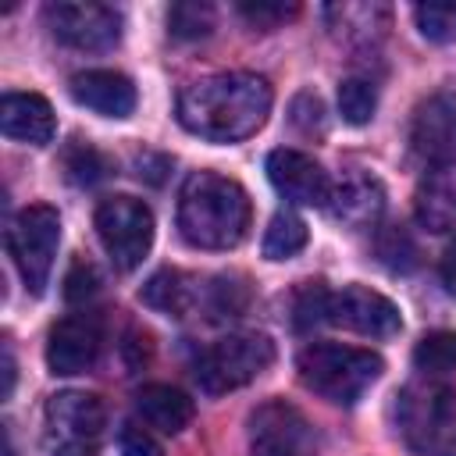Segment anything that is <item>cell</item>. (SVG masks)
Wrapping results in <instances>:
<instances>
[{
  "instance_id": "cell-11",
  "label": "cell",
  "mask_w": 456,
  "mask_h": 456,
  "mask_svg": "<svg viewBox=\"0 0 456 456\" xmlns=\"http://www.w3.org/2000/svg\"><path fill=\"white\" fill-rule=\"evenodd\" d=\"M328 324H342L367 338H388L403 328V317L388 296L363 285H346L328 299Z\"/></svg>"
},
{
  "instance_id": "cell-3",
  "label": "cell",
  "mask_w": 456,
  "mask_h": 456,
  "mask_svg": "<svg viewBox=\"0 0 456 456\" xmlns=\"http://www.w3.org/2000/svg\"><path fill=\"white\" fill-rule=\"evenodd\" d=\"M399 438L417 456H456V388L413 381L395 399Z\"/></svg>"
},
{
  "instance_id": "cell-18",
  "label": "cell",
  "mask_w": 456,
  "mask_h": 456,
  "mask_svg": "<svg viewBox=\"0 0 456 456\" xmlns=\"http://www.w3.org/2000/svg\"><path fill=\"white\" fill-rule=\"evenodd\" d=\"M135 410L146 428L164 435H178L192 420V399L171 385H142L135 392Z\"/></svg>"
},
{
  "instance_id": "cell-9",
  "label": "cell",
  "mask_w": 456,
  "mask_h": 456,
  "mask_svg": "<svg viewBox=\"0 0 456 456\" xmlns=\"http://www.w3.org/2000/svg\"><path fill=\"white\" fill-rule=\"evenodd\" d=\"M46 25L75 50H107L121 39V14L96 0H57L46 7Z\"/></svg>"
},
{
  "instance_id": "cell-31",
  "label": "cell",
  "mask_w": 456,
  "mask_h": 456,
  "mask_svg": "<svg viewBox=\"0 0 456 456\" xmlns=\"http://www.w3.org/2000/svg\"><path fill=\"white\" fill-rule=\"evenodd\" d=\"M118 449H121V456H164L160 445H157V438L146 428H139V424H125L121 428Z\"/></svg>"
},
{
  "instance_id": "cell-20",
  "label": "cell",
  "mask_w": 456,
  "mask_h": 456,
  "mask_svg": "<svg viewBox=\"0 0 456 456\" xmlns=\"http://www.w3.org/2000/svg\"><path fill=\"white\" fill-rule=\"evenodd\" d=\"M142 299H146V306H153L167 317H185L192 310V303L200 299V289L178 271H160L146 281Z\"/></svg>"
},
{
  "instance_id": "cell-4",
  "label": "cell",
  "mask_w": 456,
  "mask_h": 456,
  "mask_svg": "<svg viewBox=\"0 0 456 456\" xmlns=\"http://www.w3.org/2000/svg\"><path fill=\"white\" fill-rule=\"evenodd\" d=\"M296 367H299V378L310 392H317L338 406H353L385 370L378 353L360 349V346H342V342L306 346L299 353Z\"/></svg>"
},
{
  "instance_id": "cell-8",
  "label": "cell",
  "mask_w": 456,
  "mask_h": 456,
  "mask_svg": "<svg viewBox=\"0 0 456 456\" xmlns=\"http://www.w3.org/2000/svg\"><path fill=\"white\" fill-rule=\"evenodd\" d=\"M96 235L118 271H135L153 246V210L135 196H107L96 207Z\"/></svg>"
},
{
  "instance_id": "cell-15",
  "label": "cell",
  "mask_w": 456,
  "mask_h": 456,
  "mask_svg": "<svg viewBox=\"0 0 456 456\" xmlns=\"http://www.w3.org/2000/svg\"><path fill=\"white\" fill-rule=\"evenodd\" d=\"M328 210L335 221H342L349 228H367L385 210V185L367 171H349L338 182H331Z\"/></svg>"
},
{
  "instance_id": "cell-17",
  "label": "cell",
  "mask_w": 456,
  "mask_h": 456,
  "mask_svg": "<svg viewBox=\"0 0 456 456\" xmlns=\"http://www.w3.org/2000/svg\"><path fill=\"white\" fill-rule=\"evenodd\" d=\"M0 128L14 142L43 146L53 139V110L39 93H7L0 100Z\"/></svg>"
},
{
  "instance_id": "cell-23",
  "label": "cell",
  "mask_w": 456,
  "mask_h": 456,
  "mask_svg": "<svg viewBox=\"0 0 456 456\" xmlns=\"http://www.w3.org/2000/svg\"><path fill=\"white\" fill-rule=\"evenodd\" d=\"M413 363L424 374H449L456 370V331H431L417 342Z\"/></svg>"
},
{
  "instance_id": "cell-32",
  "label": "cell",
  "mask_w": 456,
  "mask_h": 456,
  "mask_svg": "<svg viewBox=\"0 0 456 456\" xmlns=\"http://www.w3.org/2000/svg\"><path fill=\"white\" fill-rule=\"evenodd\" d=\"M96 285H100V278H96L93 264L75 260L71 271H68V278H64V296H68V299H89V296L96 292Z\"/></svg>"
},
{
  "instance_id": "cell-6",
  "label": "cell",
  "mask_w": 456,
  "mask_h": 456,
  "mask_svg": "<svg viewBox=\"0 0 456 456\" xmlns=\"http://www.w3.org/2000/svg\"><path fill=\"white\" fill-rule=\"evenodd\" d=\"M107 413L89 392H57L43 410V445L50 456H100Z\"/></svg>"
},
{
  "instance_id": "cell-14",
  "label": "cell",
  "mask_w": 456,
  "mask_h": 456,
  "mask_svg": "<svg viewBox=\"0 0 456 456\" xmlns=\"http://www.w3.org/2000/svg\"><path fill=\"white\" fill-rule=\"evenodd\" d=\"M267 178L271 185L292 200V203H303V207H328V196H331V182L324 175V167L306 157L303 150H274L267 157Z\"/></svg>"
},
{
  "instance_id": "cell-5",
  "label": "cell",
  "mask_w": 456,
  "mask_h": 456,
  "mask_svg": "<svg viewBox=\"0 0 456 456\" xmlns=\"http://www.w3.org/2000/svg\"><path fill=\"white\" fill-rule=\"evenodd\" d=\"M274 360V342L260 331H235L224 335L217 342H210L207 349H200L192 374L200 381L203 392L221 395L232 388L249 385L253 378H260Z\"/></svg>"
},
{
  "instance_id": "cell-13",
  "label": "cell",
  "mask_w": 456,
  "mask_h": 456,
  "mask_svg": "<svg viewBox=\"0 0 456 456\" xmlns=\"http://www.w3.org/2000/svg\"><path fill=\"white\" fill-rule=\"evenodd\" d=\"M103 346V324L96 314H68L46 335V367L53 374H82L96 363Z\"/></svg>"
},
{
  "instance_id": "cell-30",
  "label": "cell",
  "mask_w": 456,
  "mask_h": 456,
  "mask_svg": "<svg viewBox=\"0 0 456 456\" xmlns=\"http://www.w3.org/2000/svg\"><path fill=\"white\" fill-rule=\"evenodd\" d=\"M239 14L256 28H274L278 21L296 14V4H239Z\"/></svg>"
},
{
  "instance_id": "cell-34",
  "label": "cell",
  "mask_w": 456,
  "mask_h": 456,
  "mask_svg": "<svg viewBox=\"0 0 456 456\" xmlns=\"http://www.w3.org/2000/svg\"><path fill=\"white\" fill-rule=\"evenodd\" d=\"M442 285L449 289V296H456V246L445 249L442 256Z\"/></svg>"
},
{
  "instance_id": "cell-33",
  "label": "cell",
  "mask_w": 456,
  "mask_h": 456,
  "mask_svg": "<svg viewBox=\"0 0 456 456\" xmlns=\"http://www.w3.org/2000/svg\"><path fill=\"white\" fill-rule=\"evenodd\" d=\"M292 121L310 135L314 128L321 132V121H324V107H321V100L314 96V93H303V96H296V103H292Z\"/></svg>"
},
{
  "instance_id": "cell-19",
  "label": "cell",
  "mask_w": 456,
  "mask_h": 456,
  "mask_svg": "<svg viewBox=\"0 0 456 456\" xmlns=\"http://www.w3.org/2000/svg\"><path fill=\"white\" fill-rule=\"evenodd\" d=\"M417 221L428 232L456 228V164L435 167L417 189Z\"/></svg>"
},
{
  "instance_id": "cell-12",
  "label": "cell",
  "mask_w": 456,
  "mask_h": 456,
  "mask_svg": "<svg viewBox=\"0 0 456 456\" xmlns=\"http://www.w3.org/2000/svg\"><path fill=\"white\" fill-rule=\"evenodd\" d=\"M410 146L428 164H452L456 160V93L438 89L417 103L410 121Z\"/></svg>"
},
{
  "instance_id": "cell-28",
  "label": "cell",
  "mask_w": 456,
  "mask_h": 456,
  "mask_svg": "<svg viewBox=\"0 0 456 456\" xmlns=\"http://www.w3.org/2000/svg\"><path fill=\"white\" fill-rule=\"evenodd\" d=\"M378 256L392 271H413L417 267V242L403 228H385L378 235Z\"/></svg>"
},
{
  "instance_id": "cell-24",
  "label": "cell",
  "mask_w": 456,
  "mask_h": 456,
  "mask_svg": "<svg viewBox=\"0 0 456 456\" xmlns=\"http://www.w3.org/2000/svg\"><path fill=\"white\" fill-rule=\"evenodd\" d=\"M64 171L75 185H96L110 175V164L100 150H93L89 142H75L68 153H64Z\"/></svg>"
},
{
  "instance_id": "cell-2",
  "label": "cell",
  "mask_w": 456,
  "mask_h": 456,
  "mask_svg": "<svg viewBox=\"0 0 456 456\" xmlns=\"http://www.w3.org/2000/svg\"><path fill=\"white\" fill-rule=\"evenodd\" d=\"M249 196L235 178L192 171L178 196V232L196 249H232L249 228Z\"/></svg>"
},
{
  "instance_id": "cell-7",
  "label": "cell",
  "mask_w": 456,
  "mask_h": 456,
  "mask_svg": "<svg viewBox=\"0 0 456 456\" xmlns=\"http://www.w3.org/2000/svg\"><path fill=\"white\" fill-rule=\"evenodd\" d=\"M61 246V217L53 207L46 203H32L25 207L11 228H7V249L14 256V267L21 274V281L28 285V292H43L53 271V256Z\"/></svg>"
},
{
  "instance_id": "cell-25",
  "label": "cell",
  "mask_w": 456,
  "mask_h": 456,
  "mask_svg": "<svg viewBox=\"0 0 456 456\" xmlns=\"http://www.w3.org/2000/svg\"><path fill=\"white\" fill-rule=\"evenodd\" d=\"M214 28V11L207 4H175L167 11V32L175 39H203Z\"/></svg>"
},
{
  "instance_id": "cell-22",
  "label": "cell",
  "mask_w": 456,
  "mask_h": 456,
  "mask_svg": "<svg viewBox=\"0 0 456 456\" xmlns=\"http://www.w3.org/2000/svg\"><path fill=\"white\" fill-rule=\"evenodd\" d=\"M378 110V86L370 78H342L338 82V114L349 125H367Z\"/></svg>"
},
{
  "instance_id": "cell-29",
  "label": "cell",
  "mask_w": 456,
  "mask_h": 456,
  "mask_svg": "<svg viewBox=\"0 0 456 456\" xmlns=\"http://www.w3.org/2000/svg\"><path fill=\"white\" fill-rule=\"evenodd\" d=\"M246 306V289L235 285L232 278H217L214 285H207V310L210 317H239Z\"/></svg>"
},
{
  "instance_id": "cell-21",
  "label": "cell",
  "mask_w": 456,
  "mask_h": 456,
  "mask_svg": "<svg viewBox=\"0 0 456 456\" xmlns=\"http://www.w3.org/2000/svg\"><path fill=\"white\" fill-rule=\"evenodd\" d=\"M306 239H310L306 221L292 210H278L264 232V256L267 260H289L306 246Z\"/></svg>"
},
{
  "instance_id": "cell-26",
  "label": "cell",
  "mask_w": 456,
  "mask_h": 456,
  "mask_svg": "<svg viewBox=\"0 0 456 456\" xmlns=\"http://www.w3.org/2000/svg\"><path fill=\"white\" fill-rule=\"evenodd\" d=\"M417 28L431 43H449L456 39V4H420L413 7Z\"/></svg>"
},
{
  "instance_id": "cell-1",
  "label": "cell",
  "mask_w": 456,
  "mask_h": 456,
  "mask_svg": "<svg viewBox=\"0 0 456 456\" xmlns=\"http://www.w3.org/2000/svg\"><path fill=\"white\" fill-rule=\"evenodd\" d=\"M271 82L253 71H224L200 78L178 96V121L185 132L210 142H239L253 135L271 114Z\"/></svg>"
},
{
  "instance_id": "cell-10",
  "label": "cell",
  "mask_w": 456,
  "mask_h": 456,
  "mask_svg": "<svg viewBox=\"0 0 456 456\" xmlns=\"http://www.w3.org/2000/svg\"><path fill=\"white\" fill-rule=\"evenodd\" d=\"M317 445L314 424L285 399H271L249 417L253 456H310Z\"/></svg>"
},
{
  "instance_id": "cell-27",
  "label": "cell",
  "mask_w": 456,
  "mask_h": 456,
  "mask_svg": "<svg viewBox=\"0 0 456 456\" xmlns=\"http://www.w3.org/2000/svg\"><path fill=\"white\" fill-rule=\"evenodd\" d=\"M328 299H331V292L324 289V281H306L299 289V296H296V306H292L296 328L306 331L314 324H324L328 321Z\"/></svg>"
},
{
  "instance_id": "cell-16",
  "label": "cell",
  "mask_w": 456,
  "mask_h": 456,
  "mask_svg": "<svg viewBox=\"0 0 456 456\" xmlns=\"http://www.w3.org/2000/svg\"><path fill=\"white\" fill-rule=\"evenodd\" d=\"M71 100L103 118H128L135 110V86L121 71L93 68V71H78L71 78Z\"/></svg>"
},
{
  "instance_id": "cell-35",
  "label": "cell",
  "mask_w": 456,
  "mask_h": 456,
  "mask_svg": "<svg viewBox=\"0 0 456 456\" xmlns=\"http://www.w3.org/2000/svg\"><path fill=\"white\" fill-rule=\"evenodd\" d=\"M11 388H14V356L4 346V395H11Z\"/></svg>"
}]
</instances>
